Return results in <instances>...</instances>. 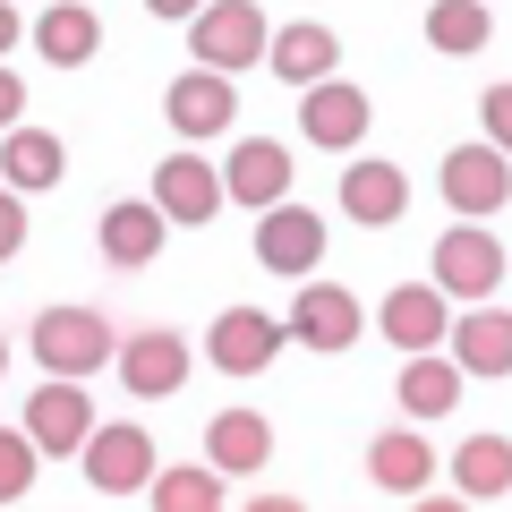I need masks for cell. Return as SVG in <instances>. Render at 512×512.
Masks as SVG:
<instances>
[{"instance_id": "10", "label": "cell", "mask_w": 512, "mask_h": 512, "mask_svg": "<svg viewBox=\"0 0 512 512\" xmlns=\"http://www.w3.org/2000/svg\"><path fill=\"white\" fill-rule=\"evenodd\" d=\"M299 137H316L325 154L359 146V137H367V94L342 86V77H316V86H299Z\"/></svg>"}, {"instance_id": "3", "label": "cell", "mask_w": 512, "mask_h": 512, "mask_svg": "<svg viewBox=\"0 0 512 512\" xmlns=\"http://www.w3.org/2000/svg\"><path fill=\"white\" fill-rule=\"evenodd\" d=\"M436 188H444V205L453 214H470V222H487V214H504L512 205V154L495 146H453L444 154V171H436Z\"/></svg>"}, {"instance_id": "24", "label": "cell", "mask_w": 512, "mask_h": 512, "mask_svg": "<svg viewBox=\"0 0 512 512\" xmlns=\"http://www.w3.org/2000/svg\"><path fill=\"white\" fill-rule=\"evenodd\" d=\"M453 402H461V359L410 350V359H402V410H410V419H444Z\"/></svg>"}, {"instance_id": "31", "label": "cell", "mask_w": 512, "mask_h": 512, "mask_svg": "<svg viewBox=\"0 0 512 512\" xmlns=\"http://www.w3.org/2000/svg\"><path fill=\"white\" fill-rule=\"evenodd\" d=\"M18 120H26V77L0 69V128H18Z\"/></svg>"}, {"instance_id": "25", "label": "cell", "mask_w": 512, "mask_h": 512, "mask_svg": "<svg viewBox=\"0 0 512 512\" xmlns=\"http://www.w3.org/2000/svg\"><path fill=\"white\" fill-rule=\"evenodd\" d=\"M453 478H461V504H495V495H512V444L504 436H470L453 453Z\"/></svg>"}, {"instance_id": "18", "label": "cell", "mask_w": 512, "mask_h": 512, "mask_svg": "<svg viewBox=\"0 0 512 512\" xmlns=\"http://www.w3.org/2000/svg\"><path fill=\"white\" fill-rule=\"evenodd\" d=\"M163 231H171V214H163V205H137V197H128V205H111V214H103V256H111V265H120V274H137V265H154V256H163Z\"/></svg>"}, {"instance_id": "7", "label": "cell", "mask_w": 512, "mask_h": 512, "mask_svg": "<svg viewBox=\"0 0 512 512\" xmlns=\"http://www.w3.org/2000/svg\"><path fill=\"white\" fill-rule=\"evenodd\" d=\"M26 436H35V453H86V436H94V402H86V384L77 376H52L35 393V402H26Z\"/></svg>"}, {"instance_id": "11", "label": "cell", "mask_w": 512, "mask_h": 512, "mask_svg": "<svg viewBox=\"0 0 512 512\" xmlns=\"http://www.w3.org/2000/svg\"><path fill=\"white\" fill-rule=\"evenodd\" d=\"M154 205H163L171 222H214L222 205H231V188H222V171L205 163V154H171V163L154 171Z\"/></svg>"}, {"instance_id": "14", "label": "cell", "mask_w": 512, "mask_h": 512, "mask_svg": "<svg viewBox=\"0 0 512 512\" xmlns=\"http://www.w3.org/2000/svg\"><path fill=\"white\" fill-rule=\"evenodd\" d=\"M376 325H384V342H402V359H410V350H436L444 333H453V316H444L436 282H402V291L376 308Z\"/></svg>"}, {"instance_id": "8", "label": "cell", "mask_w": 512, "mask_h": 512, "mask_svg": "<svg viewBox=\"0 0 512 512\" xmlns=\"http://www.w3.org/2000/svg\"><path fill=\"white\" fill-rule=\"evenodd\" d=\"M316 256H325V222L308 214V205H265L256 214V265L265 274H316Z\"/></svg>"}, {"instance_id": "13", "label": "cell", "mask_w": 512, "mask_h": 512, "mask_svg": "<svg viewBox=\"0 0 512 512\" xmlns=\"http://www.w3.org/2000/svg\"><path fill=\"white\" fill-rule=\"evenodd\" d=\"M291 342H308V350H350V342H359V299L333 291V282H299V299H291Z\"/></svg>"}, {"instance_id": "1", "label": "cell", "mask_w": 512, "mask_h": 512, "mask_svg": "<svg viewBox=\"0 0 512 512\" xmlns=\"http://www.w3.org/2000/svg\"><path fill=\"white\" fill-rule=\"evenodd\" d=\"M35 359H43V376H94L103 359H120V333H111L103 308H43Z\"/></svg>"}, {"instance_id": "26", "label": "cell", "mask_w": 512, "mask_h": 512, "mask_svg": "<svg viewBox=\"0 0 512 512\" xmlns=\"http://www.w3.org/2000/svg\"><path fill=\"white\" fill-rule=\"evenodd\" d=\"M487 35H495L487 0H436V9H427V43H436L444 60H470V52H487Z\"/></svg>"}, {"instance_id": "20", "label": "cell", "mask_w": 512, "mask_h": 512, "mask_svg": "<svg viewBox=\"0 0 512 512\" xmlns=\"http://www.w3.org/2000/svg\"><path fill=\"white\" fill-rule=\"evenodd\" d=\"M444 342H453L461 376H487V384L512 376V316H504V308H470L453 333H444Z\"/></svg>"}, {"instance_id": "16", "label": "cell", "mask_w": 512, "mask_h": 512, "mask_svg": "<svg viewBox=\"0 0 512 512\" xmlns=\"http://www.w3.org/2000/svg\"><path fill=\"white\" fill-rule=\"evenodd\" d=\"M205 461H214L222 478H248L274 461V427H265V410H222L214 427H205Z\"/></svg>"}, {"instance_id": "21", "label": "cell", "mask_w": 512, "mask_h": 512, "mask_svg": "<svg viewBox=\"0 0 512 512\" xmlns=\"http://www.w3.org/2000/svg\"><path fill=\"white\" fill-rule=\"evenodd\" d=\"M367 478H376L384 495H419L427 478H436V453H427V436H410V427H384V436L367 444Z\"/></svg>"}, {"instance_id": "12", "label": "cell", "mask_w": 512, "mask_h": 512, "mask_svg": "<svg viewBox=\"0 0 512 512\" xmlns=\"http://www.w3.org/2000/svg\"><path fill=\"white\" fill-rule=\"evenodd\" d=\"M120 384L137 393V402H163V393H180L188 384V342L180 333H137V342H120Z\"/></svg>"}, {"instance_id": "19", "label": "cell", "mask_w": 512, "mask_h": 512, "mask_svg": "<svg viewBox=\"0 0 512 512\" xmlns=\"http://www.w3.org/2000/svg\"><path fill=\"white\" fill-rule=\"evenodd\" d=\"M60 171H69V146H60L52 128H0V180L18 188V197L52 188Z\"/></svg>"}, {"instance_id": "33", "label": "cell", "mask_w": 512, "mask_h": 512, "mask_svg": "<svg viewBox=\"0 0 512 512\" xmlns=\"http://www.w3.org/2000/svg\"><path fill=\"white\" fill-rule=\"evenodd\" d=\"M9 43H18V9L0 0V60H9Z\"/></svg>"}, {"instance_id": "6", "label": "cell", "mask_w": 512, "mask_h": 512, "mask_svg": "<svg viewBox=\"0 0 512 512\" xmlns=\"http://www.w3.org/2000/svg\"><path fill=\"white\" fill-rule=\"evenodd\" d=\"M282 342H291V325H274L265 308H222L214 333H205V359H214L222 376H265Z\"/></svg>"}, {"instance_id": "28", "label": "cell", "mask_w": 512, "mask_h": 512, "mask_svg": "<svg viewBox=\"0 0 512 512\" xmlns=\"http://www.w3.org/2000/svg\"><path fill=\"white\" fill-rule=\"evenodd\" d=\"M35 487V436H9V427H0V504H18V495Z\"/></svg>"}, {"instance_id": "29", "label": "cell", "mask_w": 512, "mask_h": 512, "mask_svg": "<svg viewBox=\"0 0 512 512\" xmlns=\"http://www.w3.org/2000/svg\"><path fill=\"white\" fill-rule=\"evenodd\" d=\"M18 248H26V197H18L9 180H0V265H9Z\"/></svg>"}, {"instance_id": "4", "label": "cell", "mask_w": 512, "mask_h": 512, "mask_svg": "<svg viewBox=\"0 0 512 512\" xmlns=\"http://www.w3.org/2000/svg\"><path fill=\"white\" fill-rule=\"evenodd\" d=\"M154 470H163V461H154V436L137 419L94 427V436H86V478H94V495H111V504H120V495H146Z\"/></svg>"}, {"instance_id": "32", "label": "cell", "mask_w": 512, "mask_h": 512, "mask_svg": "<svg viewBox=\"0 0 512 512\" xmlns=\"http://www.w3.org/2000/svg\"><path fill=\"white\" fill-rule=\"evenodd\" d=\"M146 9H154V18H171V26H188V18L205 9V0H146Z\"/></svg>"}, {"instance_id": "9", "label": "cell", "mask_w": 512, "mask_h": 512, "mask_svg": "<svg viewBox=\"0 0 512 512\" xmlns=\"http://www.w3.org/2000/svg\"><path fill=\"white\" fill-rule=\"evenodd\" d=\"M163 120L180 128V137H222V128L239 120V86H231V69H205V60H197V69H188L180 86L163 94Z\"/></svg>"}, {"instance_id": "5", "label": "cell", "mask_w": 512, "mask_h": 512, "mask_svg": "<svg viewBox=\"0 0 512 512\" xmlns=\"http://www.w3.org/2000/svg\"><path fill=\"white\" fill-rule=\"evenodd\" d=\"M495 282H504V248H495L487 222L461 214L453 231L436 239V291H444V299H487Z\"/></svg>"}, {"instance_id": "23", "label": "cell", "mask_w": 512, "mask_h": 512, "mask_svg": "<svg viewBox=\"0 0 512 512\" xmlns=\"http://www.w3.org/2000/svg\"><path fill=\"white\" fill-rule=\"evenodd\" d=\"M265 60H274V77H291V86H316V77L342 69V43H333V26H282V35L265 43Z\"/></svg>"}, {"instance_id": "22", "label": "cell", "mask_w": 512, "mask_h": 512, "mask_svg": "<svg viewBox=\"0 0 512 512\" xmlns=\"http://www.w3.org/2000/svg\"><path fill=\"white\" fill-rule=\"evenodd\" d=\"M94 43H103V26H94L86 0H52V9H43V26H35V52L52 60V69H86Z\"/></svg>"}, {"instance_id": "2", "label": "cell", "mask_w": 512, "mask_h": 512, "mask_svg": "<svg viewBox=\"0 0 512 512\" xmlns=\"http://www.w3.org/2000/svg\"><path fill=\"white\" fill-rule=\"evenodd\" d=\"M265 9L256 0H205L197 18H188V52L205 60V69H256L265 60Z\"/></svg>"}, {"instance_id": "15", "label": "cell", "mask_w": 512, "mask_h": 512, "mask_svg": "<svg viewBox=\"0 0 512 512\" xmlns=\"http://www.w3.org/2000/svg\"><path fill=\"white\" fill-rule=\"evenodd\" d=\"M402 205H410V180H402V163H350L342 171V214L350 222H367V231H384V222H402Z\"/></svg>"}, {"instance_id": "17", "label": "cell", "mask_w": 512, "mask_h": 512, "mask_svg": "<svg viewBox=\"0 0 512 512\" xmlns=\"http://www.w3.org/2000/svg\"><path fill=\"white\" fill-rule=\"evenodd\" d=\"M222 188H231V205H282L291 197V154L274 146V137H248V146L231 154V171H222Z\"/></svg>"}, {"instance_id": "30", "label": "cell", "mask_w": 512, "mask_h": 512, "mask_svg": "<svg viewBox=\"0 0 512 512\" xmlns=\"http://www.w3.org/2000/svg\"><path fill=\"white\" fill-rule=\"evenodd\" d=\"M487 137L512 154V86H487Z\"/></svg>"}, {"instance_id": "34", "label": "cell", "mask_w": 512, "mask_h": 512, "mask_svg": "<svg viewBox=\"0 0 512 512\" xmlns=\"http://www.w3.org/2000/svg\"><path fill=\"white\" fill-rule=\"evenodd\" d=\"M0 376H9V342H0Z\"/></svg>"}, {"instance_id": "27", "label": "cell", "mask_w": 512, "mask_h": 512, "mask_svg": "<svg viewBox=\"0 0 512 512\" xmlns=\"http://www.w3.org/2000/svg\"><path fill=\"white\" fill-rule=\"evenodd\" d=\"M146 495H154V512H214L222 504V470L214 461H197V470H154Z\"/></svg>"}]
</instances>
